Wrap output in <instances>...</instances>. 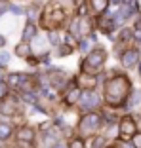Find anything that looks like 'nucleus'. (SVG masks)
<instances>
[{"instance_id": "a878e982", "label": "nucleus", "mask_w": 141, "mask_h": 148, "mask_svg": "<svg viewBox=\"0 0 141 148\" xmlns=\"http://www.w3.org/2000/svg\"><path fill=\"white\" fill-rule=\"evenodd\" d=\"M4 44H6V40L2 38V36H0V48H2V46H4Z\"/></svg>"}, {"instance_id": "0eeeda50", "label": "nucleus", "mask_w": 141, "mask_h": 148, "mask_svg": "<svg viewBox=\"0 0 141 148\" xmlns=\"http://www.w3.org/2000/svg\"><path fill=\"white\" fill-rule=\"evenodd\" d=\"M17 110V101L12 99V97H6V99H2V112L4 114H13Z\"/></svg>"}, {"instance_id": "f257e3e1", "label": "nucleus", "mask_w": 141, "mask_h": 148, "mask_svg": "<svg viewBox=\"0 0 141 148\" xmlns=\"http://www.w3.org/2000/svg\"><path fill=\"white\" fill-rule=\"evenodd\" d=\"M128 91H130V82L126 76H116L105 84V99L113 106L122 105L124 99L128 97Z\"/></svg>"}, {"instance_id": "c85d7f7f", "label": "nucleus", "mask_w": 141, "mask_h": 148, "mask_svg": "<svg viewBox=\"0 0 141 148\" xmlns=\"http://www.w3.org/2000/svg\"><path fill=\"white\" fill-rule=\"evenodd\" d=\"M137 123H139V125H135V127H139V129H141V120H139V122H137Z\"/></svg>"}, {"instance_id": "4be33fe9", "label": "nucleus", "mask_w": 141, "mask_h": 148, "mask_svg": "<svg viewBox=\"0 0 141 148\" xmlns=\"http://www.w3.org/2000/svg\"><path fill=\"white\" fill-rule=\"evenodd\" d=\"M8 59H10V55H8L6 51H2V53H0V61H2V63H8Z\"/></svg>"}, {"instance_id": "5701e85b", "label": "nucleus", "mask_w": 141, "mask_h": 148, "mask_svg": "<svg viewBox=\"0 0 141 148\" xmlns=\"http://www.w3.org/2000/svg\"><path fill=\"white\" fill-rule=\"evenodd\" d=\"M84 80H86V86H92V84H95V80H93V78H90V76H86V78H84Z\"/></svg>"}, {"instance_id": "2eb2a0df", "label": "nucleus", "mask_w": 141, "mask_h": 148, "mask_svg": "<svg viewBox=\"0 0 141 148\" xmlns=\"http://www.w3.org/2000/svg\"><path fill=\"white\" fill-rule=\"evenodd\" d=\"M15 53H17L19 57H27V55H29V46H27L25 42H23V44H19L17 48H15Z\"/></svg>"}, {"instance_id": "20e7f679", "label": "nucleus", "mask_w": 141, "mask_h": 148, "mask_svg": "<svg viewBox=\"0 0 141 148\" xmlns=\"http://www.w3.org/2000/svg\"><path fill=\"white\" fill-rule=\"evenodd\" d=\"M99 105V97L95 95L93 91H86V93H82L80 95V106H82L84 110H90V108H93V106H97Z\"/></svg>"}, {"instance_id": "a211bd4d", "label": "nucleus", "mask_w": 141, "mask_h": 148, "mask_svg": "<svg viewBox=\"0 0 141 148\" xmlns=\"http://www.w3.org/2000/svg\"><path fill=\"white\" fill-rule=\"evenodd\" d=\"M78 48H80V51H88V48H90V44H88V40H82V42L78 44Z\"/></svg>"}, {"instance_id": "423d86ee", "label": "nucleus", "mask_w": 141, "mask_h": 148, "mask_svg": "<svg viewBox=\"0 0 141 148\" xmlns=\"http://www.w3.org/2000/svg\"><path fill=\"white\" fill-rule=\"evenodd\" d=\"M135 131V123L132 122V118H124L120 123V135L122 137H132Z\"/></svg>"}, {"instance_id": "393cba45", "label": "nucleus", "mask_w": 141, "mask_h": 148, "mask_svg": "<svg viewBox=\"0 0 141 148\" xmlns=\"http://www.w3.org/2000/svg\"><path fill=\"white\" fill-rule=\"evenodd\" d=\"M10 10H12V12H13V13H21V12H23V10H21V8H15V6H13V8H10Z\"/></svg>"}, {"instance_id": "1a4fd4ad", "label": "nucleus", "mask_w": 141, "mask_h": 148, "mask_svg": "<svg viewBox=\"0 0 141 148\" xmlns=\"http://www.w3.org/2000/svg\"><path fill=\"white\" fill-rule=\"evenodd\" d=\"M90 2H92L93 13H101V12H105L107 4H109V0H90Z\"/></svg>"}, {"instance_id": "b1692460", "label": "nucleus", "mask_w": 141, "mask_h": 148, "mask_svg": "<svg viewBox=\"0 0 141 148\" xmlns=\"http://www.w3.org/2000/svg\"><path fill=\"white\" fill-rule=\"evenodd\" d=\"M59 53H61V55L65 53V55H67V53H70V48H61V51H59Z\"/></svg>"}, {"instance_id": "6e6552de", "label": "nucleus", "mask_w": 141, "mask_h": 148, "mask_svg": "<svg viewBox=\"0 0 141 148\" xmlns=\"http://www.w3.org/2000/svg\"><path fill=\"white\" fill-rule=\"evenodd\" d=\"M32 137H35V131H32L31 127H21V129L17 131V139L23 140V143H31Z\"/></svg>"}, {"instance_id": "7ed1b4c3", "label": "nucleus", "mask_w": 141, "mask_h": 148, "mask_svg": "<svg viewBox=\"0 0 141 148\" xmlns=\"http://www.w3.org/2000/svg\"><path fill=\"white\" fill-rule=\"evenodd\" d=\"M101 123V118L97 116V114H88V116H84L80 120V131H82L84 135L90 133V131H95Z\"/></svg>"}, {"instance_id": "412c9836", "label": "nucleus", "mask_w": 141, "mask_h": 148, "mask_svg": "<svg viewBox=\"0 0 141 148\" xmlns=\"http://www.w3.org/2000/svg\"><path fill=\"white\" fill-rule=\"evenodd\" d=\"M135 36H137V38H141V19L135 23Z\"/></svg>"}, {"instance_id": "dca6fc26", "label": "nucleus", "mask_w": 141, "mask_h": 148, "mask_svg": "<svg viewBox=\"0 0 141 148\" xmlns=\"http://www.w3.org/2000/svg\"><path fill=\"white\" fill-rule=\"evenodd\" d=\"M8 97V86L4 82H0V99H6Z\"/></svg>"}, {"instance_id": "ddd939ff", "label": "nucleus", "mask_w": 141, "mask_h": 148, "mask_svg": "<svg viewBox=\"0 0 141 148\" xmlns=\"http://www.w3.org/2000/svg\"><path fill=\"white\" fill-rule=\"evenodd\" d=\"M57 144H59L57 137H53V135H46L44 137V146L46 148H53V146H57Z\"/></svg>"}, {"instance_id": "bb28decb", "label": "nucleus", "mask_w": 141, "mask_h": 148, "mask_svg": "<svg viewBox=\"0 0 141 148\" xmlns=\"http://www.w3.org/2000/svg\"><path fill=\"white\" fill-rule=\"evenodd\" d=\"M53 148H65V144H61V143H59L57 146H53Z\"/></svg>"}, {"instance_id": "4468645a", "label": "nucleus", "mask_w": 141, "mask_h": 148, "mask_svg": "<svg viewBox=\"0 0 141 148\" xmlns=\"http://www.w3.org/2000/svg\"><path fill=\"white\" fill-rule=\"evenodd\" d=\"M70 34H73V36L80 34V17L73 19V23H70Z\"/></svg>"}, {"instance_id": "9d476101", "label": "nucleus", "mask_w": 141, "mask_h": 148, "mask_svg": "<svg viewBox=\"0 0 141 148\" xmlns=\"http://www.w3.org/2000/svg\"><path fill=\"white\" fill-rule=\"evenodd\" d=\"M10 135H12V125L8 122H0V139L6 140Z\"/></svg>"}, {"instance_id": "c756f323", "label": "nucleus", "mask_w": 141, "mask_h": 148, "mask_svg": "<svg viewBox=\"0 0 141 148\" xmlns=\"http://www.w3.org/2000/svg\"><path fill=\"white\" fill-rule=\"evenodd\" d=\"M139 70H141V63H139Z\"/></svg>"}, {"instance_id": "cd10ccee", "label": "nucleus", "mask_w": 141, "mask_h": 148, "mask_svg": "<svg viewBox=\"0 0 141 148\" xmlns=\"http://www.w3.org/2000/svg\"><path fill=\"white\" fill-rule=\"evenodd\" d=\"M111 2H113V4H120V0H111Z\"/></svg>"}, {"instance_id": "f3484780", "label": "nucleus", "mask_w": 141, "mask_h": 148, "mask_svg": "<svg viewBox=\"0 0 141 148\" xmlns=\"http://www.w3.org/2000/svg\"><path fill=\"white\" fill-rule=\"evenodd\" d=\"M103 146H105V139H101V137L95 139V143H92V148H103Z\"/></svg>"}, {"instance_id": "39448f33", "label": "nucleus", "mask_w": 141, "mask_h": 148, "mask_svg": "<svg viewBox=\"0 0 141 148\" xmlns=\"http://www.w3.org/2000/svg\"><path fill=\"white\" fill-rule=\"evenodd\" d=\"M120 61H122V65H124V66H133V65H137V61H139V51H137L135 48L126 49Z\"/></svg>"}, {"instance_id": "aec40b11", "label": "nucleus", "mask_w": 141, "mask_h": 148, "mask_svg": "<svg viewBox=\"0 0 141 148\" xmlns=\"http://www.w3.org/2000/svg\"><path fill=\"white\" fill-rule=\"evenodd\" d=\"M133 146L141 148V133H139V135H133Z\"/></svg>"}, {"instance_id": "6ab92c4d", "label": "nucleus", "mask_w": 141, "mask_h": 148, "mask_svg": "<svg viewBox=\"0 0 141 148\" xmlns=\"http://www.w3.org/2000/svg\"><path fill=\"white\" fill-rule=\"evenodd\" d=\"M70 148H84V143L80 139H75V140H73V144H70Z\"/></svg>"}, {"instance_id": "f03ea898", "label": "nucleus", "mask_w": 141, "mask_h": 148, "mask_svg": "<svg viewBox=\"0 0 141 148\" xmlns=\"http://www.w3.org/2000/svg\"><path fill=\"white\" fill-rule=\"evenodd\" d=\"M103 63H105V51L101 48H97L86 57V61L82 65V70L84 72H97V70H101Z\"/></svg>"}, {"instance_id": "f8f14e48", "label": "nucleus", "mask_w": 141, "mask_h": 148, "mask_svg": "<svg viewBox=\"0 0 141 148\" xmlns=\"http://www.w3.org/2000/svg\"><path fill=\"white\" fill-rule=\"evenodd\" d=\"M35 34H36L35 25H32V23H27L25 31H23V38H25V40H31V38H35Z\"/></svg>"}, {"instance_id": "9b49d317", "label": "nucleus", "mask_w": 141, "mask_h": 148, "mask_svg": "<svg viewBox=\"0 0 141 148\" xmlns=\"http://www.w3.org/2000/svg\"><path fill=\"white\" fill-rule=\"evenodd\" d=\"M78 97H80V89H78V87H73V89H70V93L65 97V103H67V105H73V103H76V101H78Z\"/></svg>"}]
</instances>
